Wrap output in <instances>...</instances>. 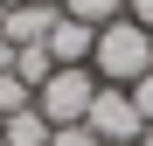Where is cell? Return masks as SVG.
Wrapping results in <instances>:
<instances>
[{
	"instance_id": "cell-1",
	"label": "cell",
	"mask_w": 153,
	"mask_h": 146,
	"mask_svg": "<svg viewBox=\"0 0 153 146\" xmlns=\"http://www.w3.org/2000/svg\"><path fill=\"white\" fill-rule=\"evenodd\" d=\"M146 70H153V28H139V21H125V14L105 21V28H97V42H91V77L132 90Z\"/></svg>"
},
{
	"instance_id": "cell-2",
	"label": "cell",
	"mask_w": 153,
	"mask_h": 146,
	"mask_svg": "<svg viewBox=\"0 0 153 146\" xmlns=\"http://www.w3.org/2000/svg\"><path fill=\"white\" fill-rule=\"evenodd\" d=\"M91 97H97V77H91V63H76V70H49V84L35 90V111L49 118V125H84Z\"/></svg>"
},
{
	"instance_id": "cell-3",
	"label": "cell",
	"mask_w": 153,
	"mask_h": 146,
	"mask_svg": "<svg viewBox=\"0 0 153 146\" xmlns=\"http://www.w3.org/2000/svg\"><path fill=\"white\" fill-rule=\"evenodd\" d=\"M84 125L97 132V146H132V139L146 132V118H139V104H132V90H125V84H97Z\"/></svg>"
},
{
	"instance_id": "cell-4",
	"label": "cell",
	"mask_w": 153,
	"mask_h": 146,
	"mask_svg": "<svg viewBox=\"0 0 153 146\" xmlns=\"http://www.w3.org/2000/svg\"><path fill=\"white\" fill-rule=\"evenodd\" d=\"M49 28H56V7H42V0H21V7H0V42L14 49H35Z\"/></svg>"
},
{
	"instance_id": "cell-5",
	"label": "cell",
	"mask_w": 153,
	"mask_h": 146,
	"mask_svg": "<svg viewBox=\"0 0 153 146\" xmlns=\"http://www.w3.org/2000/svg\"><path fill=\"white\" fill-rule=\"evenodd\" d=\"M91 42H97V28H84V21H70V14H56V28L42 35V49H49V63H56V70L91 63Z\"/></svg>"
},
{
	"instance_id": "cell-6",
	"label": "cell",
	"mask_w": 153,
	"mask_h": 146,
	"mask_svg": "<svg viewBox=\"0 0 153 146\" xmlns=\"http://www.w3.org/2000/svg\"><path fill=\"white\" fill-rule=\"evenodd\" d=\"M49 132H56V125H49L35 104H28V111H7V125H0V139H7V146H49Z\"/></svg>"
},
{
	"instance_id": "cell-7",
	"label": "cell",
	"mask_w": 153,
	"mask_h": 146,
	"mask_svg": "<svg viewBox=\"0 0 153 146\" xmlns=\"http://www.w3.org/2000/svg\"><path fill=\"white\" fill-rule=\"evenodd\" d=\"M56 14L84 21V28H105V21H118V14H125V0H56Z\"/></svg>"
},
{
	"instance_id": "cell-8",
	"label": "cell",
	"mask_w": 153,
	"mask_h": 146,
	"mask_svg": "<svg viewBox=\"0 0 153 146\" xmlns=\"http://www.w3.org/2000/svg\"><path fill=\"white\" fill-rule=\"evenodd\" d=\"M49 70H56V63H49V49H42V42H35V49H14V77L28 84V90L49 84Z\"/></svg>"
},
{
	"instance_id": "cell-9",
	"label": "cell",
	"mask_w": 153,
	"mask_h": 146,
	"mask_svg": "<svg viewBox=\"0 0 153 146\" xmlns=\"http://www.w3.org/2000/svg\"><path fill=\"white\" fill-rule=\"evenodd\" d=\"M28 104H35V90L21 84L14 70H0V118H7V111H28Z\"/></svg>"
},
{
	"instance_id": "cell-10",
	"label": "cell",
	"mask_w": 153,
	"mask_h": 146,
	"mask_svg": "<svg viewBox=\"0 0 153 146\" xmlns=\"http://www.w3.org/2000/svg\"><path fill=\"white\" fill-rule=\"evenodd\" d=\"M49 146H97V132H91V125H56Z\"/></svg>"
},
{
	"instance_id": "cell-11",
	"label": "cell",
	"mask_w": 153,
	"mask_h": 146,
	"mask_svg": "<svg viewBox=\"0 0 153 146\" xmlns=\"http://www.w3.org/2000/svg\"><path fill=\"white\" fill-rule=\"evenodd\" d=\"M132 104H139V118H146V125H153V70H146V77L132 84Z\"/></svg>"
},
{
	"instance_id": "cell-12",
	"label": "cell",
	"mask_w": 153,
	"mask_h": 146,
	"mask_svg": "<svg viewBox=\"0 0 153 146\" xmlns=\"http://www.w3.org/2000/svg\"><path fill=\"white\" fill-rule=\"evenodd\" d=\"M125 21H139V28H153V0H125Z\"/></svg>"
},
{
	"instance_id": "cell-13",
	"label": "cell",
	"mask_w": 153,
	"mask_h": 146,
	"mask_svg": "<svg viewBox=\"0 0 153 146\" xmlns=\"http://www.w3.org/2000/svg\"><path fill=\"white\" fill-rule=\"evenodd\" d=\"M0 70H14V42H0Z\"/></svg>"
},
{
	"instance_id": "cell-14",
	"label": "cell",
	"mask_w": 153,
	"mask_h": 146,
	"mask_svg": "<svg viewBox=\"0 0 153 146\" xmlns=\"http://www.w3.org/2000/svg\"><path fill=\"white\" fill-rule=\"evenodd\" d=\"M132 146H153V125H146V132H139V139H132Z\"/></svg>"
},
{
	"instance_id": "cell-15",
	"label": "cell",
	"mask_w": 153,
	"mask_h": 146,
	"mask_svg": "<svg viewBox=\"0 0 153 146\" xmlns=\"http://www.w3.org/2000/svg\"><path fill=\"white\" fill-rule=\"evenodd\" d=\"M42 7H56V0H42Z\"/></svg>"
},
{
	"instance_id": "cell-16",
	"label": "cell",
	"mask_w": 153,
	"mask_h": 146,
	"mask_svg": "<svg viewBox=\"0 0 153 146\" xmlns=\"http://www.w3.org/2000/svg\"><path fill=\"white\" fill-rule=\"evenodd\" d=\"M0 146H7V139H0Z\"/></svg>"
}]
</instances>
